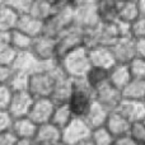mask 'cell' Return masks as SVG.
<instances>
[{
  "instance_id": "6da1fadb",
  "label": "cell",
  "mask_w": 145,
  "mask_h": 145,
  "mask_svg": "<svg viewBox=\"0 0 145 145\" xmlns=\"http://www.w3.org/2000/svg\"><path fill=\"white\" fill-rule=\"evenodd\" d=\"M93 102H94L93 89L87 84L84 78L71 79V92L66 105L70 110L72 117L83 118L89 111Z\"/></svg>"
},
{
  "instance_id": "7a4b0ae2",
  "label": "cell",
  "mask_w": 145,
  "mask_h": 145,
  "mask_svg": "<svg viewBox=\"0 0 145 145\" xmlns=\"http://www.w3.org/2000/svg\"><path fill=\"white\" fill-rule=\"evenodd\" d=\"M70 25H72L71 1H54L52 15L43 22L42 35L56 38Z\"/></svg>"
},
{
  "instance_id": "3957f363",
  "label": "cell",
  "mask_w": 145,
  "mask_h": 145,
  "mask_svg": "<svg viewBox=\"0 0 145 145\" xmlns=\"http://www.w3.org/2000/svg\"><path fill=\"white\" fill-rule=\"evenodd\" d=\"M57 63L70 79H82L90 69L88 50L84 46L70 51Z\"/></svg>"
},
{
  "instance_id": "277c9868",
  "label": "cell",
  "mask_w": 145,
  "mask_h": 145,
  "mask_svg": "<svg viewBox=\"0 0 145 145\" xmlns=\"http://www.w3.org/2000/svg\"><path fill=\"white\" fill-rule=\"evenodd\" d=\"M57 70H59V63L50 71H41L29 75L27 92L32 95L33 99H43V98L50 99L54 87H55Z\"/></svg>"
},
{
  "instance_id": "5b68a950",
  "label": "cell",
  "mask_w": 145,
  "mask_h": 145,
  "mask_svg": "<svg viewBox=\"0 0 145 145\" xmlns=\"http://www.w3.org/2000/svg\"><path fill=\"white\" fill-rule=\"evenodd\" d=\"M72 24L80 29H89L99 24L97 14V1L76 0L71 1Z\"/></svg>"
},
{
  "instance_id": "8992f818",
  "label": "cell",
  "mask_w": 145,
  "mask_h": 145,
  "mask_svg": "<svg viewBox=\"0 0 145 145\" xmlns=\"http://www.w3.org/2000/svg\"><path fill=\"white\" fill-rule=\"evenodd\" d=\"M84 46L83 29L76 25H70L56 37V61H60L66 54Z\"/></svg>"
},
{
  "instance_id": "52a82bcc",
  "label": "cell",
  "mask_w": 145,
  "mask_h": 145,
  "mask_svg": "<svg viewBox=\"0 0 145 145\" xmlns=\"http://www.w3.org/2000/svg\"><path fill=\"white\" fill-rule=\"evenodd\" d=\"M90 129L83 118L74 117L65 127L61 130V141L63 145H78L85 141L90 136Z\"/></svg>"
},
{
  "instance_id": "ba28073f",
  "label": "cell",
  "mask_w": 145,
  "mask_h": 145,
  "mask_svg": "<svg viewBox=\"0 0 145 145\" xmlns=\"http://www.w3.org/2000/svg\"><path fill=\"white\" fill-rule=\"evenodd\" d=\"M29 52L41 61H56V38L40 35L33 38Z\"/></svg>"
},
{
  "instance_id": "9c48e42d",
  "label": "cell",
  "mask_w": 145,
  "mask_h": 145,
  "mask_svg": "<svg viewBox=\"0 0 145 145\" xmlns=\"http://www.w3.org/2000/svg\"><path fill=\"white\" fill-rule=\"evenodd\" d=\"M93 98H94V102H97L110 112L116 111L120 102L122 101L120 90L112 87L108 82L93 90Z\"/></svg>"
},
{
  "instance_id": "30bf717a",
  "label": "cell",
  "mask_w": 145,
  "mask_h": 145,
  "mask_svg": "<svg viewBox=\"0 0 145 145\" xmlns=\"http://www.w3.org/2000/svg\"><path fill=\"white\" fill-rule=\"evenodd\" d=\"M54 107H55V105L47 98L35 99L29 108L27 118H29L36 126L48 123L51 120V116H52Z\"/></svg>"
},
{
  "instance_id": "8fae6325",
  "label": "cell",
  "mask_w": 145,
  "mask_h": 145,
  "mask_svg": "<svg viewBox=\"0 0 145 145\" xmlns=\"http://www.w3.org/2000/svg\"><path fill=\"white\" fill-rule=\"evenodd\" d=\"M33 101H35L33 97L28 92H13L8 107V112L13 117V120L27 117Z\"/></svg>"
},
{
  "instance_id": "7c38bea8",
  "label": "cell",
  "mask_w": 145,
  "mask_h": 145,
  "mask_svg": "<svg viewBox=\"0 0 145 145\" xmlns=\"http://www.w3.org/2000/svg\"><path fill=\"white\" fill-rule=\"evenodd\" d=\"M71 92V79L63 71V69L59 65V70L56 72L55 87H54L52 94L50 97V101L54 105H64L68 102Z\"/></svg>"
},
{
  "instance_id": "4fadbf2b",
  "label": "cell",
  "mask_w": 145,
  "mask_h": 145,
  "mask_svg": "<svg viewBox=\"0 0 145 145\" xmlns=\"http://www.w3.org/2000/svg\"><path fill=\"white\" fill-rule=\"evenodd\" d=\"M88 50V57H89L90 66L94 68H101L105 70H110L113 65H115V60H113L112 52L108 47H103V46H93Z\"/></svg>"
},
{
  "instance_id": "5bb4252c",
  "label": "cell",
  "mask_w": 145,
  "mask_h": 145,
  "mask_svg": "<svg viewBox=\"0 0 145 145\" xmlns=\"http://www.w3.org/2000/svg\"><path fill=\"white\" fill-rule=\"evenodd\" d=\"M116 111H117L121 116H123L130 123L145 120V105H144V102L121 101L118 107L116 108Z\"/></svg>"
},
{
  "instance_id": "9a60e30c",
  "label": "cell",
  "mask_w": 145,
  "mask_h": 145,
  "mask_svg": "<svg viewBox=\"0 0 145 145\" xmlns=\"http://www.w3.org/2000/svg\"><path fill=\"white\" fill-rule=\"evenodd\" d=\"M112 52L113 60L116 64H127L135 57L134 52V40L131 38H120L112 47H110Z\"/></svg>"
},
{
  "instance_id": "2e32d148",
  "label": "cell",
  "mask_w": 145,
  "mask_h": 145,
  "mask_svg": "<svg viewBox=\"0 0 145 145\" xmlns=\"http://www.w3.org/2000/svg\"><path fill=\"white\" fill-rule=\"evenodd\" d=\"M129 126H130V122L123 116H121L117 111H111L103 127L112 135L113 139H117L120 136L127 135Z\"/></svg>"
},
{
  "instance_id": "e0dca14e",
  "label": "cell",
  "mask_w": 145,
  "mask_h": 145,
  "mask_svg": "<svg viewBox=\"0 0 145 145\" xmlns=\"http://www.w3.org/2000/svg\"><path fill=\"white\" fill-rule=\"evenodd\" d=\"M35 141L37 144L59 145L61 141V130L50 122L40 125V126H37Z\"/></svg>"
},
{
  "instance_id": "ac0fdd59",
  "label": "cell",
  "mask_w": 145,
  "mask_h": 145,
  "mask_svg": "<svg viewBox=\"0 0 145 145\" xmlns=\"http://www.w3.org/2000/svg\"><path fill=\"white\" fill-rule=\"evenodd\" d=\"M10 131L18 140H35L37 126L27 117L15 118V120H13Z\"/></svg>"
},
{
  "instance_id": "d6986e66",
  "label": "cell",
  "mask_w": 145,
  "mask_h": 145,
  "mask_svg": "<svg viewBox=\"0 0 145 145\" xmlns=\"http://www.w3.org/2000/svg\"><path fill=\"white\" fill-rule=\"evenodd\" d=\"M42 28H43V22L31 17L29 14H25V15H20L18 18L15 29L27 35L31 38H36L40 35H42Z\"/></svg>"
},
{
  "instance_id": "ffe728a7",
  "label": "cell",
  "mask_w": 145,
  "mask_h": 145,
  "mask_svg": "<svg viewBox=\"0 0 145 145\" xmlns=\"http://www.w3.org/2000/svg\"><path fill=\"white\" fill-rule=\"evenodd\" d=\"M108 113H110V111H107L105 107L98 105L97 102H93L89 111L87 112V115L83 117V120H84V122L87 123L90 130H94V129L105 126Z\"/></svg>"
},
{
  "instance_id": "44dd1931",
  "label": "cell",
  "mask_w": 145,
  "mask_h": 145,
  "mask_svg": "<svg viewBox=\"0 0 145 145\" xmlns=\"http://www.w3.org/2000/svg\"><path fill=\"white\" fill-rule=\"evenodd\" d=\"M122 101H136L144 102L145 94V79H131L120 90Z\"/></svg>"
},
{
  "instance_id": "7402d4cb",
  "label": "cell",
  "mask_w": 145,
  "mask_h": 145,
  "mask_svg": "<svg viewBox=\"0 0 145 145\" xmlns=\"http://www.w3.org/2000/svg\"><path fill=\"white\" fill-rule=\"evenodd\" d=\"M131 80L130 72L125 64H115L108 70V83L116 89L121 90Z\"/></svg>"
},
{
  "instance_id": "603a6c76",
  "label": "cell",
  "mask_w": 145,
  "mask_h": 145,
  "mask_svg": "<svg viewBox=\"0 0 145 145\" xmlns=\"http://www.w3.org/2000/svg\"><path fill=\"white\" fill-rule=\"evenodd\" d=\"M98 20L102 24H108L117 20V1L102 0L97 1Z\"/></svg>"
},
{
  "instance_id": "cb8c5ba5",
  "label": "cell",
  "mask_w": 145,
  "mask_h": 145,
  "mask_svg": "<svg viewBox=\"0 0 145 145\" xmlns=\"http://www.w3.org/2000/svg\"><path fill=\"white\" fill-rule=\"evenodd\" d=\"M138 18H141L139 14L138 1H117V20L130 24Z\"/></svg>"
},
{
  "instance_id": "d4e9b609",
  "label": "cell",
  "mask_w": 145,
  "mask_h": 145,
  "mask_svg": "<svg viewBox=\"0 0 145 145\" xmlns=\"http://www.w3.org/2000/svg\"><path fill=\"white\" fill-rule=\"evenodd\" d=\"M33 38L28 37L27 35L19 32L17 29H13L8 33V40L7 42L10 45V47L15 51V52H24V51H29L31 46H32Z\"/></svg>"
},
{
  "instance_id": "484cf974",
  "label": "cell",
  "mask_w": 145,
  "mask_h": 145,
  "mask_svg": "<svg viewBox=\"0 0 145 145\" xmlns=\"http://www.w3.org/2000/svg\"><path fill=\"white\" fill-rule=\"evenodd\" d=\"M54 10V1L50 0H32V5L28 14L36 19L45 22L46 19L52 15Z\"/></svg>"
},
{
  "instance_id": "4316f807",
  "label": "cell",
  "mask_w": 145,
  "mask_h": 145,
  "mask_svg": "<svg viewBox=\"0 0 145 145\" xmlns=\"http://www.w3.org/2000/svg\"><path fill=\"white\" fill-rule=\"evenodd\" d=\"M72 118L74 117H72V115H71V112L66 103H64V105H56L55 107H54V112H52V116H51L50 123H52V125L56 126L57 129L63 130Z\"/></svg>"
},
{
  "instance_id": "83f0119b",
  "label": "cell",
  "mask_w": 145,
  "mask_h": 145,
  "mask_svg": "<svg viewBox=\"0 0 145 145\" xmlns=\"http://www.w3.org/2000/svg\"><path fill=\"white\" fill-rule=\"evenodd\" d=\"M18 18H19V15L13 12L9 7H7L3 1L1 7H0V31L9 33L10 31L15 29Z\"/></svg>"
},
{
  "instance_id": "f1b7e54d",
  "label": "cell",
  "mask_w": 145,
  "mask_h": 145,
  "mask_svg": "<svg viewBox=\"0 0 145 145\" xmlns=\"http://www.w3.org/2000/svg\"><path fill=\"white\" fill-rule=\"evenodd\" d=\"M84 80L87 82V84L94 90V89H97L98 87H101L102 84L108 82V70L90 66V69L88 70L87 74H85Z\"/></svg>"
},
{
  "instance_id": "f546056e",
  "label": "cell",
  "mask_w": 145,
  "mask_h": 145,
  "mask_svg": "<svg viewBox=\"0 0 145 145\" xmlns=\"http://www.w3.org/2000/svg\"><path fill=\"white\" fill-rule=\"evenodd\" d=\"M28 82H29V75L28 74L20 71H13L9 83H8V87L10 88L12 92H27Z\"/></svg>"
},
{
  "instance_id": "4dcf8cb0",
  "label": "cell",
  "mask_w": 145,
  "mask_h": 145,
  "mask_svg": "<svg viewBox=\"0 0 145 145\" xmlns=\"http://www.w3.org/2000/svg\"><path fill=\"white\" fill-rule=\"evenodd\" d=\"M89 140L93 145H113L115 139L105 127H98L90 131Z\"/></svg>"
},
{
  "instance_id": "1f68e13d",
  "label": "cell",
  "mask_w": 145,
  "mask_h": 145,
  "mask_svg": "<svg viewBox=\"0 0 145 145\" xmlns=\"http://www.w3.org/2000/svg\"><path fill=\"white\" fill-rule=\"evenodd\" d=\"M131 79H145V59L134 57L126 64Z\"/></svg>"
},
{
  "instance_id": "d6a6232c",
  "label": "cell",
  "mask_w": 145,
  "mask_h": 145,
  "mask_svg": "<svg viewBox=\"0 0 145 145\" xmlns=\"http://www.w3.org/2000/svg\"><path fill=\"white\" fill-rule=\"evenodd\" d=\"M127 135L138 144H145V123L144 121L131 122L129 126Z\"/></svg>"
},
{
  "instance_id": "836d02e7",
  "label": "cell",
  "mask_w": 145,
  "mask_h": 145,
  "mask_svg": "<svg viewBox=\"0 0 145 145\" xmlns=\"http://www.w3.org/2000/svg\"><path fill=\"white\" fill-rule=\"evenodd\" d=\"M15 52L8 42H0V65L12 68V64L15 59Z\"/></svg>"
},
{
  "instance_id": "e575fe53",
  "label": "cell",
  "mask_w": 145,
  "mask_h": 145,
  "mask_svg": "<svg viewBox=\"0 0 145 145\" xmlns=\"http://www.w3.org/2000/svg\"><path fill=\"white\" fill-rule=\"evenodd\" d=\"M4 4L20 17V15H25L29 13L32 0H5Z\"/></svg>"
},
{
  "instance_id": "d590c367",
  "label": "cell",
  "mask_w": 145,
  "mask_h": 145,
  "mask_svg": "<svg viewBox=\"0 0 145 145\" xmlns=\"http://www.w3.org/2000/svg\"><path fill=\"white\" fill-rule=\"evenodd\" d=\"M129 35L131 40L145 38V18H138L133 23H130Z\"/></svg>"
},
{
  "instance_id": "8d00e7d4",
  "label": "cell",
  "mask_w": 145,
  "mask_h": 145,
  "mask_svg": "<svg viewBox=\"0 0 145 145\" xmlns=\"http://www.w3.org/2000/svg\"><path fill=\"white\" fill-rule=\"evenodd\" d=\"M13 92L8 85H0V111H8Z\"/></svg>"
},
{
  "instance_id": "74e56055",
  "label": "cell",
  "mask_w": 145,
  "mask_h": 145,
  "mask_svg": "<svg viewBox=\"0 0 145 145\" xmlns=\"http://www.w3.org/2000/svg\"><path fill=\"white\" fill-rule=\"evenodd\" d=\"M13 117L9 115L8 111H0V134L8 133L12 130Z\"/></svg>"
},
{
  "instance_id": "f35d334b",
  "label": "cell",
  "mask_w": 145,
  "mask_h": 145,
  "mask_svg": "<svg viewBox=\"0 0 145 145\" xmlns=\"http://www.w3.org/2000/svg\"><path fill=\"white\" fill-rule=\"evenodd\" d=\"M134 52L135 57L145 59V38L134 40Z\"/></svg>"
},
{
  "instance_id": "ab89813d",
  "label": "cell",
  "mask_w": 145,
  "mask_h": 145,
  "mask_svg": "<svg viewBox=\"0 0 145 145\" xmlns=\"http://www.w3.org/2000/svg\"><path fill=\"white\" fill-rule=\"evenodd\" d=\"M12 74H13L12 68L0 65V85H8Z\"/></svg>"
},
{
  "instance_id": "60d3db41",
  "label": "cell",
  "mask_w": 145,
  "mask_h": 145,
  "mask_svg": "<svg viewBox=\"0 0 145 145\" xmlns=\"http://www.w3.org/2000/svg\"><path fill=\"white\" fill-rule=\"evenodd\" d=\"M17 138L12 134V131L0 134V145H15Z\"/></svg>"
},
{
  "instance_id": "b9f144b4",
  "label": "cell",
  "mask_w": 145,
  "mask_h": 145,
  "mask_svg": "<svg viewBox=\"0 0 145 145\" xmlns=\"http://www.w3.org/2000/svg\"><path fill=\"white\" fill-rule=\"evenodd\" d=\"M113 145H139V144L135 143L129 135H123V136H120V138L115 139Z\"/></svg>"
},
{
  "instance_id": "7bdbcfd3",
  "label": "cell",
  "mask_w": 145,
  "mask_h": 145,
  "mask_svg": "<svg viewBox=\"0 0 145 145\" xmlns=\"http://www.w3.org/2000/svg\"><path fill=\"white\" fill-rule=\"evenodd\" d=\"M138 9H139V14L141 18H145V1L144 0H139L138 1Z\"/></svg>"
},
{
  "instance_id": "ee69618b",
  "label": "cell",
  "mask_w": 145,
  "mask_h": 145,
  "mask_svg": "<svg viewBox=\"0 0 145 145\" xmlns=\"http://www.w3.org/2000/svg\"><path fill=\"white\" fill-rule=\"evenodd\" d=\"M15 145H36L35 140H18L15 141Z\"/></svg>"
},
{
  "instance_id": "f6af8a7d",
  "label": "cell",
  "mask_w": 145,
  "mask_h": 145,
  "mask_svg": "<svg viewBox=\"0 0 145 145\" xmlns=\"http://www.w3.org/2000/svg\"><path fill=\"white\" fill-rule=\"evenodd\" d=\"M7 40H8V33L0 31V42H7Z\"/></svg>"
},
{
  "instance_id": "bcb514c9",
  "label": "cell",
  "mask_w": 145,
  "mask_h": 145,
  "mask_svg": "<svg viewBox=\"0 0 145 145\" xmlns=\"http://www.w3.org/2000/svg\"><path fill=\"white\" fill-rule=\"evenodd\" d=\"M78 145H93V143H92V141L89 140V139H88V140H85V141H82V143H80V144H78Z\"/></svg>"
},
{
  "instance_id": "7dc6e473",
  "label": "cell",
  "mask_w": 145,
  "mask_h": 145,
  "mask_svg": "<svg viewBox=\"0 0 145 145\" xmlns=\"http://www.w3.org/2000/svg\"><path fill=\"white\" fill-rule=\"evenodd\" d=\"M36 145H47V144H37V143H36Z\"/></svg>"
},
{
  "instance_id": "c3c4849f",
  "label": "cell",
  "mask_w": 145,
  "mask_h": 145,
  "mask_svg": "<svg viewBox=\"0 0 145 145\" xmlns=\"http://www.w3.org/2000/svg\"><path fill=\"white\" fill-rule=\"evenodd\" d=\"M1 4H3V1H0V7H1Z\"/></svg>"
},
{
  "instance_id": "681fc988",
  "label": "cell",
  "mask_w": 145,
  "mask_h": 145,
  "mask_svg": "<svg viewBox=\"0 0 145 145\" xmlns=\"http://www.w3.org/2000/svg\"><path fill=\"white\" fill-rule=\"evenodd\" d=\"M139 145H145V144H139Z\"/></svg>"
},
{
  "instance_id": "f907efd6",
  "label": "cell",
  "mask_w": 145,
  "mask_h": 145,
  "mask_svg": "<svg viewBox=\"0 0 145 145\" xmlns=\"http://www.w3.org/2000/svg\"><path fill=\"white\" fill-rule=\"evenodd\" d=\"M59 145H63V144H59Z\"/></svg>"
}]
</instances>
